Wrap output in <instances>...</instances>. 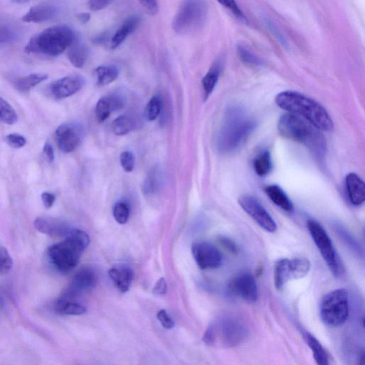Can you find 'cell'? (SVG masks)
<instances>
[{"mask_svg":"<svg viewBox=\"0 0 365 365\" xmlns=\"http://www.w3.org/2000/svg\"><path fill=\"white\" fill-rule=\"evenodd\" d=\"M256 125L255 121L243 108L228 109L219 133L217 146L219 151L230 153L238 150L251 136Z\"/></svg>","mask_w":365,"mask_h":365,"instance_id":"6da1fadb","label":"cell"},{"mask_svg":"<svg viewBox=\"0 0 365 365\" xmlns=\"http://www.w3.org/2000/svg\"><path fill=\"white\" fill-rule=\"evenodd\" d=\"M191 251L197 264L202 270L217 269L222 264V254L213 244L198 242L192 246Z\"/></svg>","mask_w":365,"mask_h":365,"instance_id":"5bb4252c","label":"cell"},{"mask_svg":"<svg viewBox=\"0 0 365 365\" xmlns=\"http://www.w3.org/2000/svg\"><path fill=\"white\" fill-rule=\"evenodd\" d=\"M204 0H185L172 23V28L179 34H188L203 25L207 15Z\"/></svg>","mask_w":365,"mask_h":365,"instance_id":"ba28073f","label":"cell"},{"mask_svg":"<svg viewBox=\"0 0 365 365\" xmlns=\"http://www.w3.org/2000/svg\"><path fill=\"white\" fill-rule=\"evenodd\" d=\"M219 241L221 243L226 249H228V251H230V252H232L234 254L237 252L238 251L237 246L235 245V243L232 241H230V239H228L224 237L221 238Z\"/></svg>","mask_w":365,"mask_h":365,"instance_id":"7dc6e473","label":"cell"},{"mask_svg":"<svg viewBox=\"0 0 365 365\" xmlns=\"http://www.w3.org/2000/svg\"><path fill=\"white\" fill-rule=\"evenodd\" d=\"M302 335L307 344L309 346L316 363L319 365L329 364V355L318 339L307 332H304Z\"/></svg>","mask_w":365,"mask_h":365,"instance_id":"484cf974","label":"cell"},{"mask_svg":"<svg viewBox=\"0 0 365 365\" xmlns=\"http://www.w3.org/2000/svg\"><path fill=\"white\" fill-rule=\"evenodd\" d=\"M34 225L40 233L53 238H66L71 230L63 221L49 217L36 218Z\"/></svg>","mask_w":365,"mask_h":365,"instance_id":"2e32d148","label":"cell"},{"mask_svg":"<svg viewBox=\"0 0 365 365\" xmlns=\"http://www.w3.org/2000/svg\"><path fill=\"white\" fill-rule=\"evenodd\" d=\"M277 105L285 111L297 115L309 122L321 131H331L334 129L330 114L319 103L305 95L292 91L278 93Z\"/></svg>","mask_w":365,"mask_h":365,"instance_id":"7a4b0ae2","label":"cell"},{"mask_svg":"<svg viewBox=\"0 0 365 365\" xmlns=\"http://www.w3.org/2000/svg\"><path fill=\"white\" fill-rule=\"evenodd\" d=\"M311 267L310 261L305 258L278 260L276 263L274 269V283L276 289L280 291L290 280L305 277L309 274Z\"/></svg>","mask_w":365,"mask_h":365,"instance_id":"30bf717a","label":"cell"},{"mask_svg":"<svg viewBox=\"0 0 365 365\" xmlns=\"http://www.w3.org/2000/svg\"><path fill=\"white\" fill-rule=\"evenodd\" d=\"M156 172H152L146 178L143 186V190L146 195H153L157 193L160 186V182Z\"/></svg>","mask_w":365,"mask_h":365,"instance_id":"8d00e7d4","label":"cell"},{"mask_svg":"<svg viewBox=\"0 0 365 365\" xmlns=\"http://www.w3.org/2000/svg\"><path fill=\"white\" fill-rule=\"evenodd\" d=\"M113 215L118 223L121 225L126 223L130 216V208L127 202L120 201L115 204L113 208Z\"/></svg>","mask_w":365,"mask_h":365,"instance_id":"836d02e7","label":"cell"},{"mask_svg":"<svg viewBox=\"0 0 365 365\" xmlns=\"http://www.w3.org/2000/svg\"><path fill=\"white\" fill-rule=\"evenodd\" d=\"M135 126V122L129 115H122L115 120L111 129L117 136H125L129 133Z\"/></svg>","mask_w":365,"mask_h":365,"instance_id":"4dcf8cb0","label":"cell"},{"mask_svg":"<svg viewBox=\"0 0 365 365\" xmlns=\"http://www.w3.org/2000/svg\"><path fill=\"white\" fill-rule=\"evenodd\" d=\"M98 278L91 268L85 267L74 276L68 295L72 296L92 289L97 283Z\"/></svg>","mask_w":365,"mask_h":365,"instance_id":"e0dca14e","label":"cell"},{"mask_svg":"<svg viewBox=\"0 0 365 365\" xmlns=\"http://www.w3.org/2000/svg\"><path fill=\"white\" fill-rule=\"evenodd\" d=\"M307 229L333 276L341 277L344 267L329 234L319 222L313 219L307 221Z\"/></svg>","mask_w":365,"mask_h":365,"instance_id":"9c48e42d","label":"cell"},{"mask_svg":"<svg viewBox=\"0 0 365 365\" xmlns=\"http://www.w3.org/2000/svg\"><path fill=\"white\" fill-rule=\"evenodd\" d=\"M109 276L118 289L122 294L129 291L133 279V272L126 265H118L110 269Z\"/></svg>","mask_w":365,"mask_h":365,"instance_id":"d6986e66","label":"cell"},{"mask_svg":"<svg viewBox=\"0 0 365 365\" xmlns=\"http://www.w3.org/2000/svg\"><path fill=\"white\" fill-rule=\"evenodd\" d=\"M230 294L248 302H256L258 298V287L254 276L244 272L234 276L228 283Z\"/></svg>","mask_w":365,"mask_h":365,"instance_id":"7c38bea8","label":"cell"},{"mask_svg":"<svg viewBox=\"0 0 365 365\" xmlns=\"http://www.w3.org/2000/svg\"><path fill=\"white\" fill-rule=\"evenodd\" d=\"M113 0H89V9L93 12L101 11L109 6Z\"/></svg>","mask_w":365,"mask_h":365,"instance_id":"7bdbcfd3","label":"cell"},{"mask_svg":"<svg viewBox=\"0 0 365 365\" xmlns=\"http://www.w3.org/2000/svg\"><path fill=\"white\" fill-rule=\"evenodd\" d=\"M13 260L9 254L8 249L0 246V275L9 274L13 267Z\"/></svg>","mask_w":365,"mask_h":365,"instance_id":"e575fe53","label":"cell"},{"mask_svg":"<svg viewBox=\"0 0 365 365\" xmlns=\"http://www.w3.org/2000/svg\"><path fill=\"white\" fill-rule=\"evenodd\" d=\"M249 336L245 321L235 315H223L211 323L203 335L204 342L212 347L232 349L244 343Z\"/></svg>","mask_w":365,"mask_h":365,"instance_id":"277c9868","label":"cell"},{"mask_svg":"<svg viewBox=\"0 0 365 365\" xmlns=\"http://www.w3.org/2000/svg\"><path fill=\"white\" fill-rule=\"evenodd\" d=\"M44 152L45 155L50 163H52L54 160V151L51 143L47 141L44 146Z\"/></svg>","mask_w":365,"mask_h":365,"instance_id":"c3c4849f","label":"cell"},{"mask_svg":"<svg viewBox=\"0 0 365 365\" xmlns=\"http://www.w3.org/2000/svg\"><path fill=\"white\" fill-rule=\"evenodd\" d=\"M42 200L44 204V206L49 209L51 208L56 200L55 196L49 193V192H44L42 195Z\"/></svg>","mask_w":365,"mask_h":365,"instance_id":"f6af8a7d","label":"cell"},{"mask_svg":"<svg viewBox=\"0 0 365 365\" xmlns=\"http://www.w3.org/2000/svg\"><path fill=\"white\" fill-rule=\"evenodd\" d=\"M278 130L283 138L304 145L318 157L324 155L326 142L321 130L297 115L291 113L283 115Z\"/></svg>","mask_w":365,"mask_h":365,"instance_id":"3957f363","label":"cell"},{"mask_svg":"<svg viewBox=\"0 0 365 365\" xmlns=\"http://www.w3.org/2000/svg\"><path fill=\"white\" fill-rule=\"evenodd\" d=\"M167 286L164 278H161L153 288V293L157 295H164L166 293Z\"/></svg>","mask_w":365,"mask_h":365,"instance_id":"bcb514c9","label":"cell"},{"mask_svg":"<svg viewBox=\"0 0 365 365\" xmlns=\"http://www.w3.org/2000/svg\"><path fill=\"white\" fill-rule=\"evenodd\" d=\"M254 168L259 177H263L270 174L273 169V162L269 151L265 150L261 152L255 158Z\"/></svg>","mask_w":365,"mask_h":365,"instance_id":"f1b7e54d","label":"cell"},{"mask_svg":"<svg viewBox=\"0 0 365 365\" xmlns=\"http://www.w3.org/2000/svg\"><path fill=\"white\" fill-rule=\"evenodd\" d=\"M348 195L351 203L359 206L365 200V185L363 180L355 173H350L345 179Z\"/></svg>","mask_w":365,"mask_h":365,"instance_id":"ffe728a7","label":"cell"},{"mask_svg":"<svg viewBox=\"0 0 365 365\" xmlns=\"http://www.w3.org/2000/svg\"><path fill=\"white\" fill-rule=\"evenodd\" d=\"M120 163L123 169L127 172H132L135 167V158L131 151H124L120 156Z\"/></svg>","mask_w":365,"mask_h":365,"instance_id":"ab89813d","label":"cell"},{"mask_svg":"<svg viewBox=\"0 0 365 365\" xmlns=\"http://www.w3.org/2000/svg\"><path fill=\"white\" fill-rule=\"evenodd\" d=\"M76 38L70 27L65 25L53 26L32 36L25 51L50 56H59L71 45Z\"/></svg>","mask_w":365,"mask_h":365,"instance_id":"8992f818","label":"cell"},{"mask_svg":"<svg viewBox=\"0 0 365 365\" xmlns=\"http://www.w3.org/2000/svg\"><path fill=\"white\" fill-rule=\"evenodd\" d=\"M12 1L17 4H24L30 1V0H12Z\"/></svg>","mask_w":365,"mask_h":365,"instance_id":"816d5d0a","label":"cell"},{"mask_svg":"<svg viewBox=\"0 0 365 365\" xmlns=\"http://www.w3.org/2000/svg\"><path fill=\"white\" fill-rule=\"evenodd\" d=\"M162 109V101L159 96L153 97L148 103L145 115L150 122L155 121L159 116Z\"/></svg>","mask_w":365,"mask_h":365,"instance_id":"d6a6232c","label":"cell"},{"mask_svg":"<svg viewBox=\"0 0 365 365\" xmlns=\"http://www.w3.org/2000/svg\"><path fill=\"white\" fill-rule=\"evenodd\" d=\"M15 37L14 30L6 23L0 21V43H11Z\"/></svg>","mask_w":365,"mask_h":365,"instance_id":"74e56055","label":"cell"},{"mask_svg":"<svg viewBox=\"0 0 365 365\" xmlns=\"http://www.w3.org/2000/svg\"><path fill=\"white\" fill-rule=\"evenodd\" d=\"M5 140L8 144L13 148H21L27 144L26 139L19 133H10Z\"/></svg>","mask_w":365,"mask_h":365,"instance_id":"60d3db41","label":"cell"},{"mask_svg":"<svg viewBox=\"0 0 365 365\" xmlns=\"http://www.w3.org/2000/svg\"><path fill=\"white\" fill-rule=\"evenodd\" d=\"M56 14V9L50 4H41L32 7L23 17L25 23H42L51 21Z\"/></svg>","mask_w":365,"mask_h":365,"instance_id":"44dd1931","label":"cell"},{"mask_svg":"<svg viewBox=\"0 0 365 365\" xmlns=\"http://www.w3.org/2000/svg\"><path fill=\"white\" fill-rule=\"evenodd\" d=\"M139 2L149 15L155 16L158 13V0H139Z\"/></svg>","mask_w":365,"mask_h":365,"instance_id":"b9f144b4","label":"cell"},{"mask_svg":"<svg viewBox=\"0 0 365 365\" xmlns=\"http://www.w3.org/2000/svg\"><path fill=\"white\" fill-rule=\"evenodd\" d=\"M67 49L68 59L71 64L76 68H82L88 60L89 54L88 47L76 38Z\"/></svg>","mask_w":365,"mask_h":365,"instance_id":"d4e9b609","label":"cell"},{"mask_svg":"<svg viewBox=\"0 0 365 365\" xmlns=\"http://www.w3.org/2000/svg\"><path fill=\"white\" fill-rule=\"evenodd\" d=\"M17 120V114L14 108L6 100L0 98V121L8 125H13Z\"/></svg>","mask_w":365,"mask_h":365,"instance_id":"1f68e13d","label":"cell"},{"mask_svg":"<svg viewBox=\"0 0 365 365\" xmlns=\"http://www.w3.org/2000/svg\"><path fill=\"white\" fill-rule=\"evenodd\" d=\"M85 85L82 76L73 74L54 82L50 86V91L56 100H64L80 91Z\"/></svg>","mask_w":365,"mask_h":365,"instance_id":"9a60e30c","label":"cell"},{"mask_svg":"<svg viewBox=\"0 0 365 365\" xmlns=\"http://www.w3.org/2000/svg\"><path fill=\"white\" fill-rule=\"evenodd\" d=\"M239 203L245 212L265 232L275 233L277 224L265 207L255 197L244 195L240 197Z\"/></svg>","mask_w":365,"mask_h":365,"instance_id":"8fae6325","label":"cell"},{"mask_svg":"<svg viewBox=\"0 0 365 365\" xmlns=\"http://www.w3.org/2000/svg\"><path fill=\"white\" fill-rule=\"evenodd\" d=\"M93 74L98 85L105 86L117 80L120 71L113 65L100 66L94 70Z\"/></svg>","mask_w":365,"mask_h":365,"instance_id":"4316f807","label":"cell"},{"mask_svg":"<svg viewBox=\"0 0 365 365\" xmlns=\"http://www.w3.org/2000/svg\"><path fill=\"white\" fill-rule=\"evenodd\" d=\"M78 18L82 23L86 24L89 22L91 15L89 13H80L78 15Z\"/></svg>","mask_w":365,"mask_h":365,"instance_id":"681fc988","label":"cell"},{"mask_svg":"<svg viewBox=\"0 0 365 365\" xmlns=\"http://www.w3.org/2000/svg\"><path fill=\"white\" fill-rule=\"evenodd\" d=\"M141 23V17L133 15L127 19L119 30L114 34L111 43L112 49L119 47L133 32H135Z\"/></svg>","mask_w":365,"mask_h":365,"instance_id":"7402d4cb","label":"cell"},{"mask_svg":"<svg viewBox=\"0 0 365 365\" xmlns=\"http://www.w3.org/2000/svg\"><path fill=\"white\" fill-rule=\"evenodd\" d=\"M265 191L268 198L277 206L286 211V212H293L294 206L292 201L279 186L272 185L267 186Z\"/></svg>","mask_w":365,"mask_h":365,"instance_id":"cb8c5ba5","label":"cell"},{"mask_svg":"<svg viewBox=\"0 0 365 365\" xmlns=\"http://www.w3.org/2000/svg\"><path fill=\"white\" fill-rule=\"evenodd\" d=\"M107 39L105 34H102L100 36H98L96 38H94L93 43L96 44H101L103 42H104Z\"/></svg>","mask_w":365,"mask_h":365,"instance_id":"f907efd6","label":"cell"},{"mask_svg":"<svg viewBox=\"0 0 365 365\" xmlns=\"http://www.w3.org/2000/svg\"><path fill=\"white\" fill-rule=\"evenodd\" d=\"M124 105V100L119 96H105L96 105V118L100 123L104 122L109 118L112 112L120 110Z\"/></svg>","mask_w":365,"mask_h":365,"instance_id":"ac0fdd59","label":"cell"},{"mask_svg":"<svg viewBox=\"0 0 365 365\" xmlns=\"http://www.w3.org/2000/svg\"><path fill=\"white\" fill-rule=\"evenodd\" d=\"M47 79L48 75L46 74H31L17 80L14 83V86L18 91L25 93L30 91Z\"/></svg>","mask_w":365,"mask_h":365,"instance_id":"83f0119b","label":"cell"},{"mask_svg":"<svg viewBox=\"0 0 365 365\" xmlns=\"http://www.w3.org/2000/svg\"><path fill=\"white\" fill-rule=\"evenodd\" d=\"M157 318L159 322L167 330H170L174 328L175 323L174 320L169 316V315L164 310H161L157 314Z\"/></svg>","mask_w":365,"mask_h":365,"instance_id":"ee69618b","label":"cell"},{"mask_svg":"<svg viewBox=\"0 0 365 365\" xmlns=\"http://www.w3.org/2000/svg\"><path fill=\"white\" fill-rule=\"evenodd\" d=\"M54 310L57 313L65 316H82L87 313L85 306L69 296L57 300L54 305Z\"/></svg>","mask_w":365,"mask_h":365,"instance_id":"603a6c76","label":"cell"},{"mask_svg":"<svg viewBox=\"0 0 365 365\" xmlns=\"http://www.w3.org/2000/svg\"><path fill=\"white\" fill-rule=\"evenodd\" d=\"M237 51L239 58L245 64L252 66H258L261 65V62L259 58H258L256 55L250 52L245 47L239 45L238 47Z\"/></svg>","mask_w":365,"mask_h":365,"instance_id":"d590c367","label":"cell"},{"mask_svg":"<svg viewBox=\"0 0 365 365\" xmlns=\"http://www.w3.org/2000/svg\"><path fill=\"white\" fill-rule=\"evenodd\" d=\"M221 74V65L216 63L204 76L202 80V85L204 91L205 100L214 91Z\"/></svg>","mask_w":365,"mask_h":365,"instance_id":"f546056e","label":"cell"},{"mask_svg":"<svg viewBox=\"0 0 365 365\" xmlns=\"http://www.w3.org/2000/svg\"><path fill=\"white\" fill-rule=\"evenodd\" d=\"M89 241V236L83 230L71 229L65 240L49 247V261L56 270L68 273L78 265Z\"/></svg>","mask_w":365,"mask_h":365,"instance_id":"5b68a950","label":"cell"},{"mask_svg":"<svg viewBox=\"0 0 365 365\" xmlns=\"http://www.w3.org/2000/svg\"><path fill=\"white\" fill-rule=\"evenodd\" d=\"M349 295L344 288L331 291L321 300L320 316L324 324L336 328L349 316Z\"/></svg>","mask_w":365,"mask_h":365,"instance_id":"52a82bcc","label":"cell"},{"mask_svg":"<svg viewBox=\"0 0 365 365\" xmlns=\"http://www.w3.org/2000/svg\"><path fill=\"white\" fill-rule=\"evenodd\" d=\"M55 139L59 148L65 153L74 151L82 144L83 130L75 123H65L56 129Z\"/></svg>","mask_w":365,"mask_h":365,"instance_id":"4fadbf2b","label":"cell"},{"mask_svg":"<svg viewBox=\"0 0 365 365\" xmlns=\"http://www.w3.org/2000/svg\"><path fill=\"white\" fill-rule=\"evenodd\" d=\"M217 1L224 8L232 12L241 21H245V17L239 7L236 0H217Z\"/></svg>","mask_w":365,"mask_h":365,"instance_id":"f35d334b","label":"cell"}]
</instances>
